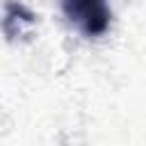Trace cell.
<instances>
[{"label": "cell", "mask_w": 146, "mask_h": 146, "mask_svg": "<svg viewBox=\"0 0 146 146\" xmlns=\"http://www.w3.org/2000/svg\"><path fill=\"white\" fill-rule=\"evenodd\" d=\"M62 9L87 36H98L110 25V9L105 0H62Z\"/></svg>", "instance_id": "obj_1"}]
</instances>
